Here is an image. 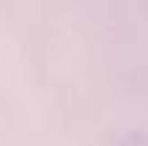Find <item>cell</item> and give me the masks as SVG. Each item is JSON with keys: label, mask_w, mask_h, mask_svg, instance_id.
Wrapping results in <instances>:
<instances>
[{"label": "cell", "mask_w": 148, "mask_h": 146, "mask_svg": "<svg viewBox=\"0 0 148 146\" xmlns=\"http://www.w3.org/2000/svg\"><path fill=\"white\" fill-rule=\"evenodd\" d=\"M118 146H148V138L143 132H126V135L118 141Z\"/></svg>", "instance_id": "obj_1"}]
</instances>
